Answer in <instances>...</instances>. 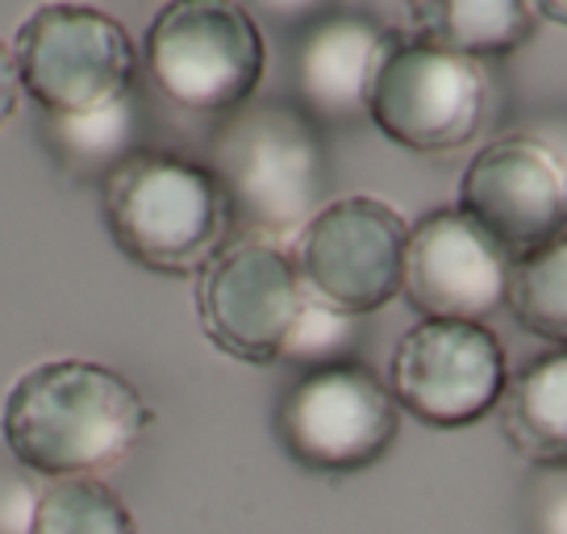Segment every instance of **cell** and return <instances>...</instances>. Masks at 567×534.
Wrapping results in <instances>:
<instances>
[{"mask_svg": "<svg viewBox=\"0 0 567 534\" xmlns=\"http://www.w3.org/2000/svg\"><path fill=\"white\" fill-rule=\"evenodd\" d=\"M151 427V405L122 372L92 359L38 363L9 389L4 446L38 481H101Z\"/></svg>", "mask_w": 567, "mask_h": 534, "instance_id": "cell-1", "label": "cell"}, {"mask_svg": "<svg viewBox=\"0 0 567 534\" xmlns=\"http://www.w3.org/2000/svg\"><path fill=\"white\" fill-rule=\"evenodd\" d=\"M209 172L247 234H301L330 205V143L297 101L255 96L221 117L209 143Z\"/></svg>", "mask_w": 567, "mask_h": 534, "instance_id": "cell-2", "label": "cell"}, {"mask_svg": "<svg viewBox=\"0 0 567 534\" xmlns=\"http://www.w3.org/2000/svg\"><path fill=\"white\" fill-rule=\"evenodd\" d=\"M101 209L113 243L163 276H200L238 226L209 163L151 146L101 179Z\"/></svg>", "mask_w": 567, "mask_h": 534, "instance_id": "cell-3", "label": "cell"}, {"mask_svg": "<svg viewBox=\"0 0 567 534\" xmlns=\"http://www.w3.org/2000/svg\"><path fill=\"white\" fill-rule=\"evenodd\" d=\"M142 72L184 113L230 117L264 84L259 18L243 0H167L142 34Z\"/></svg>", "mask_w": 567, "mask_h": 534, "instance_id": "cell-4", "label": "cell"}, {"mask_svg": "<svg viewBox=\"0 0 567 534\" xmlns=\"http://www.w3.org/2000/svg\"><path fill=\"white\" fill-rule=\"evenodd\" d=\"M493 113V75L480 59L422 38H396L380 63L368 117L389 143L446 155L476 138Z\"/></svg>", "mask_w": 567, "mask_h": 534, "instance_id": "cell-5", "label": "cell"}, {"mask_svg": "<svg viewBox=\"0 0 567 534\" xmlns=\"http://www.w3.org/2000/svg\"><path fill=\"white\" fill-rule=\"evenodd\" d=\"M142 54L117 18L89 4H42L13 42L18 84L42 113H84L138 84Z\"/></svg>", "mask_w": 567, "mask_h": 534, "instance_id": "cell-6", "label": "cell"}, {"mask_svg": "<svg viewBox=\"0 0 567 534\" xmlns=\"http://www.w3.org/2000/svg\"><path fill=\"white\" fill-rule=\"evenodd\" d=\"M409 222L375 196H338L305 222L292 264L305 297L368 318L401 297Z\"/></svg>", "mask_w": 567, "mask_h": 534, "instance_id": "cell-7", "label": "cell"}, {"mask_svg": "<svg viewBox=\"0 0 567 534\" xmlns=\"http://www.w3.org/2000/svg\"><path fill=\"white\" fill-rule=\"evenodd\" d=\"M276 434L301 468L347 476L384 460L401 434V405L392 401L389 380L359 359L334 363L288 384L276 410Z\"/></svg>", "mask_w": 567, "mask_h": 534, "instance_id": "cell-8", "label": "cell"}, {"mask_svg": "<svg viewBox=\"0 0 567 534\" xmlns=\"http://www.w3.org/2000/svg\"><path fill=\"white\" fill-rule=\"evenodd\" d=\"M305 288L292 250L276 238H230L196 276V314L217 351L243 363H276L301 318Z\"/></svg>", "mask_w": 567, "mask_h": 534, "instance_id": "cell-9", "label": "cell"}, {"mask_svg": "<svg viewBox=\"0 0 567 534\" xmlns=\"http://www.w3.org/2000/svg\"><path fill=\"white\" fill-rule=\"evenodd\" d=\"M505 384V347L480 321L422 318L401 335L389 363V389L401 413L439 430L488 418L501 405Z\"/></svg>", "mask_w": 567, "mask_h": 534, "instance_id": "cell-10", "label": "cell"}, {"mask_svg": "<svg viewBox=\"0 0 567 534\" xmlns=\"http://www.w3.org/2000/svg\"><path fill=\"white\" fill-rule=\"evenodd\" d=\"M460 209L526 259L567 230V155L543 134H501L467 163Z\"/></svg>", "mask_w": 567, "mask_h": 534, "instance_id": "cell-11", "label": "cell"}, {"mask_svg": "<svg viewBox=\"0 0 567 534\" xmlns=\"http://www.w3.org/2000/svg\"><path fill=\"white\" fill-rule=\"evenodd\" d=\"M514 259L460 205H446L409 226L405 301L434 321H484L509 301Z\"/></svg>", "mask_w": 567, "mask_h": 534, "instance_id": "cell-12", "label": "cell"}, {"mask_svg": "<svg viewBox=\"0 0 567 534\" xmlns=\"http://www.w3.org/2000/svg\"><path fill=\"white\" fill-rule=\"evenodd\" d=\"M392 34L384 21L359 9H330L326 18L297 30L292 47V89L297 105L326 125H354L368 117L380 63L389 59Z\"/></svg>", "mask_w": 567, "mask_h": 534, "instance_id": "cell-13", "label": "cell"}, {"mask_svg": "<svg viewBox=\"0 0 567 534\" xmlns=\"http://www.w3.org/2000/svg\"><path fill=\"white\" fill-rule=\"evenodd\" d=\"M501 434L534 468H567V347L534 356L509 376L496 405Z\"/></svg>", "mask_w": 567, "mask_h": 534, "instance_id": "cell-14", "label": "cell"}, {"mask_svg": "<svg viewBox=\"0 0 567 534\" xmlns=\"http://www.w3.org/2000/svg\"><path fill=\"white\" fill-rule=\"evenodd\" d=\"M409 21L422 42L467 59H505L534 38V0H409Z\"/></svg>", "mask_w": 567, "mask_h": 534, "instance_id": "cell-15", "label": "cell"}, {"mask_svg": "<svg viewBox=\"0 0 567 534\" xmlns=\"http://www.w3.org/2000/svg\"><path fill=\"white\" fill-rule=\"evenodd\" d=\"M42 134L63 172L80 179H105L113 167H122L130 155L142 151L146 105L134 89L84 113H47Z\"/></svg>", "mask_w": 567, "mask_h": 534, "instance_id": "cell-16", "label": "cell"}, {"mask_svg": "<svg viewBox=\"0 0 567 534\" xmlns=\"http://www.w3.org/2000/svg\"><path fill=\"white\" fill-rule=\"evenodd\" d=\"M505 305L522 330L567 347V230L543 250L517 259Z\"/></svg>", "mask_w": 567, "mask_h": 534, "instance_id": "cell-17", "label": "cell"}, {"mask_svg": "<svg viewBox=\"0 0 567 534\" xmlns=\"http://www.w3.org/2000/svg\"><path fill=\"white\" fill-rule=\"evenodd\" d=\"M30 534H138L122 497L105 481L42 484Z\"/></svg>", "mask_w": 567, "mask_h": 534, "instance_id": "cell-18", "label": "cell"}, {"mask_svg": "<svg viewBox=\"0 0 567 534\" xmlns=\"http://www.w3.org/2000/svg\"><path fill=\"white\" fill-rule=\"evenodd\" d=\"M359 342H363V318L338 314L330 305L305 297L301 318L284 342L280 359L301 372H318V368H334V363H354Z\"/></svg>", "mask_w": 567, "mask_h": 534, "instance_id": "cell-19", "label": "cell"}, {"mask_svg": "<svg viewBox=\"0 0 567 534\" xmlns=\"http://www.w3.org/2000/svg\"><path fill=\"white\" fill-rule=\"evenodd\" d=\"M526 534H567V468H534L526 484Z\"/></svg>", "mask_w": 567, "mask_h": 534, "instance_id": "cell-20", "label": "cell"}, {"mask_svg": "<svg viewBox=\"0 0 567 534\" xmlns=\"http://www.w3.org/2000/svg\"><path fill=\"white\" fill-rule=\"evenodd\" d=\"M38 497H42L38 476H30L25 468H13V472L0 468V534H30Z\"/></svg>", "mask_w": 567, "mask_h": 534, "instance_id": "cell-21", "label": "cell"}, {"mask_svg": "<svg viewBox=\"0 0 567 534\" xmlns=\"http://www.w3.org/2000/svg\"><path fill=\"white\" fill-rule=\"evenodd\" d=\"M243 4L271 25H284V30H305L309 21L326 18L334 9V0H243Z\"/></svg>", "mask_w": 567, "mask_h": 534, "instance_id": "cell-22", "label": "cell"}, {"mask_svg": "<svg viewBox=\"0 0 567 534\" xmlns=\"http://www.w3.org/2000/svg\"><path fill=\"white\" fill-rule=\"evenodd\" d=\"M18 72H13V54L0 47V125L13 117V105H18Z\"/></svg>", "mask_w": 567, "mask_h": 534, "instance_id": "cell-23", "label": "cell"}, {"mask_svg": "<svg viewBox=\"0 0 567 534\" xmlns=\"http://www.w3.org/2000/svg\"><path fill=\"white\" fill-rule=\"evenodd\" d=\"M534 9H538V18L567 25V0H534Z\"/></svg>", "mask_w": 567, "mask_h": 534, "instance_id": "cell-24", "label": "cell"}]
</instances>
